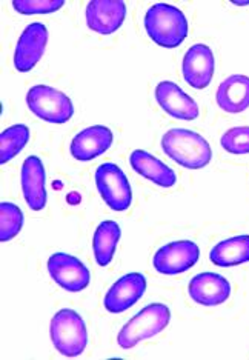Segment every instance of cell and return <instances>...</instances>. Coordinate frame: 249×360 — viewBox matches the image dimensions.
<instances>
[{
    "instance_id": "obj_1",
    "label": "cell",
    "mask_w": 249,
    "mask_h": 360,
    "mask_svg": "<svg viewBox=\"0 0 249 360\" xmlns=\"http://www.w3.org/2000/svg\"><path fill=\"white\" fill-rule=\"evenodd\" d=\"M162 150L171 160L188 169L205 168L212 151L205 139L191 129H171L162 137Z\"/></svg>"
},
{
    "instance_id": "obj_2",
    "label": "cell",
    "mask_w": 249,
    "mask_h": 360,
    "mask_svg": "<svg viewBox=\"0 0 249 360\" xmlns=\"http://www.w3.org/2000/svg\"><path fill=\"white\" fill-rule=\"evenodd\" d=\"M145 28L153 42L163 48H177L188 37V20L179 8L155 4L146 11Z\"/></svg>"
},
{
    "instance_id": "obj_3",
    "label": "cell",
    "mask_w": 249,
    "mask_h": 360,
    "mask_svg": "<svg viewBox=\"0 0 249 360\" xmlns=\"http://www.w3.org/2000/svg\"><path fill=\"white\" fill-rule=\"evenodd\" d=\"M170 319V308L163 304H151L145 307L120 330L117 335L119 347L123 349L134 348L139 342L162 333L168 326Z\"/></svg>"
},
{
    "instance_id": "obj_4",
    "label": "cell",
    "mask_w": 249,
    "mask_h": 360,
    "mask_svg": "<svg viewBox=\"0 0 249 360\" xmlns=\"http://www.w3.org/2000/svg\"><path fill=\"white\" fill-rule=\"evenodd\" d=\"M51 340L62 356L77 357L88 345V331L83 319L74 309H60L51 321Z\"/></svg>"
},
{
    "instance_id": "obj_5",
    "label": "cell",
    "mask_w": 249,
    "mask_h": 360,
    "mask_svg": "<svg viewBox=\"0 0 249 360\" xmlns=\"http://www.w3.org/2000/svg\"><path fill=\"white\" fill-rule=\"evenodd\" d=\"M30 110L49 124H66L74 114L70 97L48 85L32 86L27 94Z\"/></svg>"
},
{
    "instance_id": "obj_6",
    "label": "cell",
    "mask_w": 249,
    "mask_h": 360,
    "mask_svg": "<svg viewBox=\"0 0 249 360\" xmlns=\"http://www.w3.org/2000/svg\"><path fill=\"white\" fill-rule=\"evenodd\" d=\"M96 185L102 199L114 211H127L131 207L132 193L127 176L111 162L102 163L96 171Z\"/></svg>"
},
{
    "instance_id": "obj_7",
    "label": "cell",
    "mask_w": 249,
    "mask_h": 360,
    "mask_svg": "<svg viewBox=\"0 0 249 360\" xmlns=\"http://www.w3.org/2000/svg\"><path fill=\"white\" fill-rule=\"evenodd\" d=\"M200 257V248L191 240H179L157 250L153 264L160 274L176 276L193 268Z\"/></svg>"
},
{
    "instance_id": "obj_8",
    "label": "cell",
    "mask_w": 249,
    "mask_h": 360,
    "mask_svg": "<svg viewBox=\"0 0 249 360\" xmlns=\"http://www.w3.org/2000/svg\"><path fill=\"white\" fill-rule=\"evenodd\" d=\"M48 271L54 282L70 292H79L91 282L89 269L71 255L56 252L48 259Z\"/></svg>"
},
{
    "instance_id": "obj_9",
    "label": "cell",
    "mask_w": 249,
    "mask_h": 360,
    "mask_svg": "<svg viewBox=\"0 0 249 360\" xmlns=\"http://www.w3.org/2000/svg\"><path fill=\"white\" fill-rule=\"evenodd\" d=\"M48 30L44 23H31L19 37L14 51V67L19 72H28L36 67L45 53Z\"/></svg>"
},
{
    "instance_id": "obj_10",
    "label": "cell",
    "mask_w": 249,
    "mask_h": 360,
    "mask_svg": "<svg viewBox=\"0 0 249 360\" xmlns=\"http://www.w3.org/2000/svg\"><path fill=\"white\" fill-rule=\"evenodd\" d=\"M146 291V279L140 273H128L115 282L106 292L103 305L113 314H120L123 311L134 307L142 299Z\"/></svg>"
},
{
    "instance_id": "obj_11",
    "label": "cell",
    "mask_w": 249,
    "mask_h": 360,
    "mask_svg": "<svg viewBox=\"0 0 249 360\" xmlns=\"http://www.w3.org/2000/svg\"><path fill=\"white\" fill-rule=\"evenodd\" d=\"M127 18L122 0H93L87 6V25L97 34L108 36L117 31Z\"/></svg>"
},
{
    "instance_id": "obj_12",
    "label": "cell",
    "mask_w": 249,
    "mask_h": 360,
    "mask_svg": "<svg viewBox=\"0 0 249 360\" xmlns=\"http://www.w3.org/2000/svg\"><path fill=\"white\" fill-rule=\"evenodd\" d=\"M188 291L196 304L203 307H217L228 300L231 283L217 273H200L191 279Z\"/></svg>"
},
{
    "instance_id": "obj_13",
    "label": "cell",
    "mask_w": 249,
    "mask_h": 360,
    "mask_svg": "<svg viewBox=\"0 0 249 360\" xmlns=\"http://www.w3.org/2000/svg\"><path fill=\"white\" fill-rule=\"evenodd\" d=\"M184 77L196 89H203L211 84L214 76V54L208 45L197 44L184 57Z\"/></svg>"
},
{
    "instance_id": "obj_14",
    "label": "cell",
    "mask_w": 249,
    "mask_h": 360,
    "mask_svg": "<svg viewBox=\"0 0 249 360\" xmlns=\"http://www.w3.org/2000/svg\"><path fill=\"white\" fill-rule=\"evenodd\" d=\"M113 131L102 125H94L80 133L72 139L71 155L74 159L82 162H89L98 155H102L113 143Z\"/></svg>"
},
{
    "instance_id": "obj_15",
    "label": "cell",
    "mask_w": 249,
    "mask_h": 360,
    "mask_svg": "<svg viewBox=\"0 0 249 360\" xmlns=\"http://www.w3.org/2000/svg\"><path fill=\"white\" fill-rule=\"evenodd\" d=\"M155 99L162 110L180 120H194L198 117V106L194 99L184 93L174 82H160L155 88Z\"/></svg>"
},
{
    "instance_id": "obj_16",
    "label": "cell",
    "mask_w": 249,
    "mask_h": 360,
    "mask_svg": "<svg viewBox=\"0 0 249 360\" xmlns=\"http://www.w3.org/2000/svg\"><path fill=\"white\" fill-rule=\"evenodd\" d=\"M22 191L28 207L34 211L44 210L46 205L45 168L37 155H30L22 165Z\"/></svg>"
},
{
    "instance_id": "obj_17",
    "label": "cell",
    "mask_w": 249,
    "mask_h": 360,
    "mask_svg": "<svg viewBox=\"0 0 249 360\" xmlns=\"http://www.w3.org/2000/svg\"><path fill=\"white\" fill-rule=\"evenodd\" d=\"M129 163L137 174L151 180L153 184L159 186L171 188L177 182V176L174 173V169L165 165L162 160L157 159L155 155L149 154L148 151H132V154L129 155Z\"/></svg>"
},
{
    "instance_id": "obj_18",
    "label": "cell",
    "mask_w": 249,
    "mask_h": 360,
    "mask_svg": "<svg viewBox=\"0 0 249 360\" xmlns=\"http://www.w3.org/2000/svg\"><path fill=\"white\" fill-rule=\"evenodd\" d=\"M215 101L223 111L237 114L245 111L249 106V77L236 75L223 80Z\"/></svg>"
},
{
    "instance_id": "obj_19",
    "label": "cell",
    "mask_w": 249,
    "mask_h": 360,
    "mask_svg": "<svg viewBox=\"0 0 249 360\" xmlns=\"http://www.w3.org/2000/svg\"><path fill=\"white\" fill-rule=\"evenodd\" d=\"M210 260L215 266L228 268L249 262V236H237L215 245L210 252Z\"/></svg>"
},
{
    "instance_id": "obj_20",
    "label": "cell",
    "mask_w": 249,
    "mask_h": 360,
    "mask_svg": "<svg viewBox=\"0 0 249 360\" xmlns=\"http://www.w3.org/2000/svg\"><path fill=\"white\" fill-rule=\"evenodd\" d=\"M120 234V226L114 220H105L97 226L93 237V250L96 262L101 266H108L111 264Z\"/></svg>"
},
{
    "instance_id": "obj_21",
    "label": "cell",
    "mask_w": 249,
    "mask_h": 360,
    "mask_svg": "<svg viewBox=\"0 0 249 360\" xmlns=\"http://www.w3.org/2000/svg\"><path fill=\"white\" fill-rule=\"evenodd\" d=\"M30 141V129L25 125H14L0 136V163L10 162L18 155Z\"/></svg>"
},
{
    "instance_id": "obj_22",
    "label": "cell",
    "mask_w": 249,
    "mask_h": 360,
    "mask_svg": "<svg viewBox=\"0 0 249 360\" xmlns=\"http://www.w3.org/2000/svg\"><path fill=\"white\" fill-rule=\"evenodd\" d=\"M23 214L14 203H0V242H10L22 230Z\"/></svg>"
},
{
    "instance_id": "obj_23",
    "label": "cell",
    "mask_w": 249,
    "mask_h": 360,
    "mask_svg": "<svg viewBox=\"0 0 249 360\" xmlns=\"http://www.w3.org/2000/svg\"><path fill=\"white\" fill-rule=\"evenodd\" d=\"M222 148L231 154H249V127L228 129L220 139Z\"/></svg>"
},
{
    "instance_id": "obj_24",
    "label": "cell",
    "mask_w": 249,
    "mask_h": 360,
    "mask_svg": "<svg viewBox=\"0 0 249 360\" xmlns=\"http://www.w3.org/2000/svg\"><path fill=\"white\" fill-rule=\"evenodd\" d=\"M65 5L63 0H14L13 6L22 14H48Z\"/></svg>"
},
{
    "instance_id": "obj_25",
    "label": "cell",
    "mask_w": 249,
    "mask_h": 360,
    "mask_svg": "<svg viewBox=\"0 0 249 360\" xmlns=\"http://www.w3.org/2000/svg\"><path fill=\"white\" fill-rule=\"evenodd\" d=\"M234 5H238V6H246V5H249V2H232Z\"/></svg>"
}]
</instances>
